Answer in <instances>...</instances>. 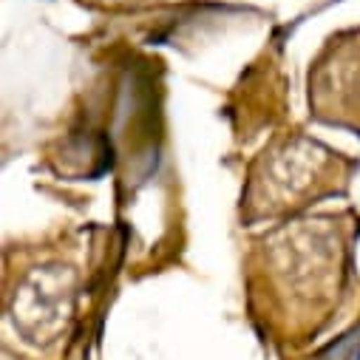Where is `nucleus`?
<instances>
[{
  "mask_svg": "<svg viewBox=\"0 0 360 360\" xmlns=\"http://www.w3.org/2000/svg\"><path fill=\"white\" fill-rule=\"evenodd\" d=\"M71 312V287L60 266L34 273L18 292L12 321L34 343L51 340L68 321Z\"/></svg>",
  "mask_w": 360,
  "mask_h": 360,
  "instance_id": "f257e3e1",
  "label": "nucleus"
}]
</instances>
